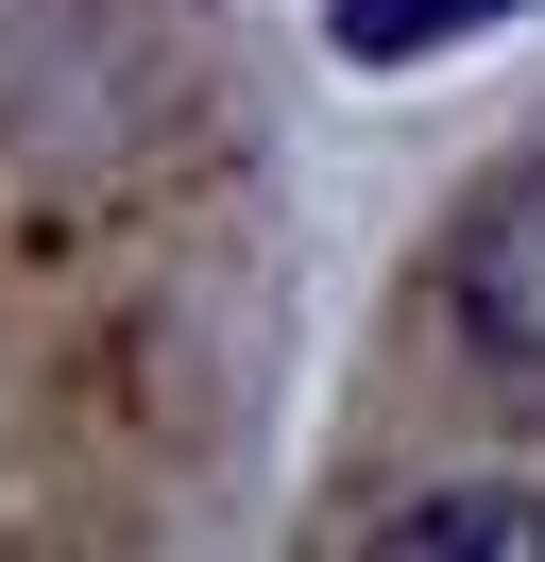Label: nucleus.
<instances>
[{
    "label": "nucleus",
    "instance_id": "3",
    "mask_svg": "<svg viewBox=\"0 0 545 562\" xmlns=\"http://www.w3.org/2000/svg\"><path fill=\"white\" fill-rule=\"evenodd\" d=\"M392 546H545V512H511V494H443V512H392Z\"/></svg>",
    "mask_w": 545,
    "mask_h": 562
},
{
    "label": "nucleus",
    "instance_id": "2",
    "mask_svg": "<svg viewBox=\"0 0 545 562\" xmlns=\"http://www.w3.org/2000/svg\"><path fill=\"white\" fill-rule=\"evenodd\" d=\"M477 18H529V0H324V35L358 52V69H409V52L477 35Z\"/></svg>",
    "mask_w": 545,
    "mask_h": 562
},
{
    "label": "nucleus",
    "instance_id": "1",
    "mask_svg": "<svg viewBox=\"0 0 545 562\" xmlns=\"http://www.w3.org/2000/svg\"><path fill=\"white\" fill-rule=\"evenodd\" d=\"M443 307H460V358H477V375H494L511 409H545V154H511V171L460 205Z\"/></svg>",
    "mask_w": 545,
    "mask_h": 562
}]
</instances>
